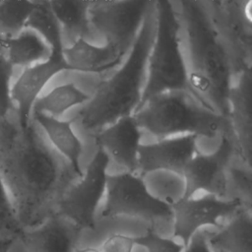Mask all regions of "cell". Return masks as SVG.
Here are the masks:
<instances>
[{"label":"cell","instance_id":"6da1fadb","mask_svg":"<svg viewBox=\"0 0 252 252\" xmlns=\"http://www.w3.org/2000/svg\"><path fill=\"white\" fill-rule=\"evenodd\" d=\"M0 174L23 229L52 216L76 176L32 120L23 128L7 118L0 128Z\"/></svg>","mask_w":252,"mask_h":252},{"label":"cell","instance_id":"7a4b0ae2","mask_svg":"<svg viewBox=\"0 0 252 252\" xmlns=\"http://www.w3.org/2000/svg\"><path fill=\"white\" fill-rule=\"evenodd\" d=\"M177 14L186 39L189 83L197 100L227 119L233 69L206 4L203 1H180Z\"/></svg>","mask_w":252,"mask_h":252},{"label":"cell","instance_id":"3957f363","mask_svg":"<svg viewBox=\"0 0 252 252\" xmlns=\"http://www.w3.org/2000/svg\"><path fill=\"white\" fill-rule=\"evenodd\" d=\"M156 32L155 1L150 7L123 66L100 83L76 119L88 131L100 130L137 110L146 81L149 54Z\"/></svg>","mask_w":252,"mask_h":252},{"label":"cell","instance_id":"277c9868","mask_svg":"<svg viewBox=\"0 0 252 252\" xmlns=\"http://www.w3.org/2000/svg\"><path fill=\"white\" fill-rule=\"evenodd\" d=\"M140 129L158 140L173 135L214 138L230 131L228 120L212 111L187 92L172 91L150 98L133 114Z\"/></svg>","mask_w":252,"mask_h":252},{"label":"cell","instance_id":"5b68a950","mask_svg":"<svg viewBox=\"0 0 252 252\" xmlns=\"http://www.w3.org/2000/svg\"><path fill=\"white\" fill-rule=\"evenodd\" d=\"M155 7L156 32L148 58V75L137 110L155 95L172 91L187 92L197 100L189 83L177 10L167 0L155 1Z\"/></svg>","mask_w":252,"mask_h":252},{"label":"cell","instance_id":"8992f818","mask_svg":"<svg viewBox=\"0 0 252 252\" xmlns=\"http://www.w3.org/2000/svg\"><path fill=\"white\" fill-rule=\"evenodd\" d=\"M108 162L107 155L98 149L80 180L64 191L56 205L54 214L78 231L95 226V211L105 192Z\"/></svg>","mask_w":252,"mask_h":252},{"label":"cell","instance_id":"52a82bcc","mask_svg":"<svg viewBox=\"0 0 252 252\" xmlns=\"http://www.w3.org/2000/svg\"><path fill=\"white\" fill-rule=\"evenodd\" d=\"M105 191L106 200L100 214L102 218L128 216L153 220L171 217L170 203L152 195L143 177L137 173L126 171L107 175Z\"/></svg>","mask_w":252,"mask_h":252},{"label":"cell","instance_id":"ba28073f","mask_svg":"<svg viewBox=\"0 0 252 252\" xmlns=\"http://www.w3.org/2000/svg\"><path fill=\"white\" fill-rule=\"evenodd\" d=\"M154 1H91L90 24L106 43L128 54Z\"/></svg>","mask_w":252,"mask_h":252},{"label":"cell","instance_id":"9c48e42d","mask_svg":"<svg viewBox=\"0 0 252 252\" xmlns=\"http://www.w3.org/2000/svg\"><path fill=\"white\" fill-rule=\"evenodd\" d=\"M209 15L238 74L251 70V1L205 2Z\"/></svg>","mask_w":252,"mask_h":252},{"label":"cell","instance_id":"30bf717a","mask_svg":"<svg viewBox=\"0 0 252 252\" xmlns=\"http://www.w3.org/2000/svg\"><path fill=\"white\" fill-rule=\"evenodd\" d=\"M51 47L50 56L40 63L24 68L12 84V102L18 116V124L25 128L32 122V110L35 100L47 83L58 73L69 70L63 56L61 31L45 37Z\"/></svg>","mask_w":252,"mask_h":252},{"label":"cell","instance_id":"8fae6325","mask_svg":"<svg viewBox=\"0 0 252 252\" xmlns=\"http://www.w3.org/2000/svg\"><path fill=\"white\" fill-rule=\"evenodd\" d=\"M173 219V237L182 241L185 247L191 237L204 225H219V220L234 216L242 209H251L240 198L229 201L221 200L214 195L202 198H181L170 203Z\"/></svg>","mask_w":252,"mask_h":252},{"label":"cell","instance_id":"7c38bea8","mask_svg":"<svg viewBox=\"0 0 252 252\" xmlns=\"http://www.w3.org/2000/svg\"><path fill=\"white\" fill-rule=\"evenodd\" d=\"M229 133L230 131L222 133L220 144L213 154L197 153L189 160L182 173L185 181L182 198H192L200 190L218 198L226 195V169L235 149L234 141Z\"/></svg>","mask_w":252,"mask_h":252},{"label":"cell","instance_id":"4fadbf2b","mask_svg":"<svg viewBox=\"0 0 252 252\" xmlns=\"http://www.w3.org/2000/svg\"><path fill=\"white\" fill-rule=\"evenodd\" d=\"M195 135L158 140L142 145L138 152V171L143 176L157 170H167L182 176L189 160L198 153Z\"/></svg>","mask_w":252,"mask_h":252},{"label":"cell","instance_id":"5bb4252c","mask_svg":"<svg viewBox=\"0 0 252 252\" xmlns=\"http://www.w3.org/2000/svg\"><path fill=\"white\" fill-rule=\"evenodd\" d=\"M141 129L133 114L124 116L100 129L94 137L98 149L128 172L138 171V152L141 146Z\"/></svg>","mask_w":252,"mask_h":252},{"label":"cell","instance_id":"9a60e30c","mask_svg":"<svg viewBox=\"0 0 252 252\" xmlns=\"http://www.w3.org/2000/svg\"><path fill=\"white\" fill-rule=\"evenodd\" d=\"M251 70L239 74L228 94V124L234 146L248 169L251 165Z\"/></svg>","mask_w":252,"mask_h":252},{"label":"cell","instance_id":"2e32d148","mask_svg":"<svg viewBox=\"0 0 252 252\" xmlns=\"http://www.w3.org/2000/svg\"><path fill=\"white\" fill-rule=\"evenodd\" d=\"M78 230L53 214L40 224L23 229L18 239L26 252H74Z\"/></svg>","mask_w":252,"mask_h":252},{"label":"cell","instance_id":"e0dca14e","mask_svg":"<svg viewBox=\"0 0 252 252\" xmlns=\"http://www.w3.org/2000/svg\"><path fill=\"white\" fill-rule=\"evenodd\" d=\"M63 56L70 71L101 73L119 65L126 54L111 45L95 46L79 38L70 46L64 47Z\"/></svg>","mask_w":252,"mask_h":252},{"label":"cell","instance_id":"ac0fdd59","mask_svg":"<svg viewBox=\"0 0 252 252\" xmlns=\"http://www.w3.org/2000/svg\"><path fill=\"white\" fill-rule=\"evenodd\" d=\"M32 120L40 126L51 147L69 163L75 175L83 176L80 165L82 143L72 128L73 120H61L46 114L32 112Z\"/></svg>","mask_w":252,"mask_h":252},{"label":"cell","instance_id":"d6986e66","mask_svg":"<svg viewBox=\"0 0 252 252\" xmlns=\"http://www.w3.org/2000/svg\"><path fill=\"white\" fill-rule=\"evenodd\" d=\"M50 53L51 47L47 41L31 28H25L3 42V54L13 67H31L45 61Z\"/></svg>","mask_w":252,"mask_h":252},{"label":"cell","instance_id":"ffe728a7","mask_svg":"<svg viewBox=\"0 0 252 252\" xmlns=\"http://www.w3.org/2000/svg\"><path fill=\"white\" fill-rule=\"evenodd\" d=\"M211 247L222 252H252V220L250 209H242L218 232L209 235Z\"/></svg>","mask_w":252,"mask_h":252},{"label":"cell","instance_id":"44dd1931","mask_svg":"<svg viewBox=\"0 0 252 252\" xmlns=\"http://www.w3.org/2000/svg\"><path fill=\"white\" fill-rule=\"evenodd\" d=\"M91 1L53 0L47 1L48 7L58 23L60 30L73 42L79 38L92 36L89 20V6Z\"/></svg>","mask_w":252,"mask_h":252},{"label":"cell","instance_id":"7402d4cb","mask_svg":"<svg viewBox=\"0 0 252 252\" xmlns=\"http://www.w3.org/2000/svg\"><path fill=\"white\" fill-rule=\"evenodd\" d=\"M90 98L91 96L82 92L75 84H63L39 96L32 106V113L37 112L57 117L68 109L89 101Z\"/></svg>","mask_w":252,"mask_h":252},{"label":"cell","instance_id":"603a6c76","mask_svg":"<svg viewBox=\"0 0 252 252\" xmlns=\"http://www.w3.org/2000/svg\"><path fill=\"white\" fill-rule=\"evenodd\" d=\"M36 5L37 1H0V36L9 38L23 31Z\"/></svg>","mask_w":252,"mask_h":252},{"label":"cell","instance_id":"cb8c5ba5","mask_svg":"<svg viewBox=\"0 0 252 252\" xmlns=\"http://www.w3.org/2000/svg\"><path fill=\"white\" fill-rule=\"evenodd\" d=\"M23 231L0 174V238L18 240Z\"/></svg>","mask_w":252,"mask_h":252},{"label":"cell","instance_id":"d4e9b609","mask_svg":"<svg viewBox=\"0 0 252 252\" xmlns=\"http://www.w3.org/2000/svg\"><path fill=\"white\" fill-rule=\"evenodd\" d=\"M14 67L8 62L5 55L0 53V117L7 118L13 107L11 91L13 84Z\"/></svg>","mask_w":252,"mask_h":252},{"label":"cell","instance_id":"484cf974","mask_svg":"<svg viewBox=\"0 0 252 252\" xmlns=\"http://www.w3.org/2000/svg\"><path fill=\"white\" fill-rule=\"evenodd\" d=\"M135 244L146 248L147 252H182L184 246L172 238H164L149 229L143 236L134 237Z\"/></svg>","mask_w":252,"mask_h":252},{"label":"cell","instance_id":"4316f807","mask_svg":"<svg viewBox=\"0 0 252 252\" xmlns=\"http://www.w3.org/2000/svg\"><path fill=\"white\" fill-rule=\"evenodd\" d=\"M135 245L134 237L113 233L103 241L99 249L102 252H132Z\"/></svg>","mask_w":252,"mask_h":252},{"label":"cell","instance_id":"83f0119b","mask_svg":"<svg viewBox=\"0 0 252 252\" xmlns=\"http://www.w3.org/2000/svg\"><path fill=\"white\" fill-rule=\"evenodd\" d=\"M229 173L235 188L244 196V202L251 207V175L250 170L244 171L239 168H230Z\"/></svg>","mask_w":252,"mask_h":252},{"label":"cell","instance_id":"f1b7e54d","mask_svg":"<svg viewBox=\"0 0 252 252\" xmlns=\"http://www.w3.org/2000/svg\"><path fill=\"white\" fill-rule=\"evenodd\" d=\"M208 234L205 232H196L184 247L182 252H214L208 241Z\"/></svg>","mask_w":252,"mask_h":252},{"label":"cell","instance_id":"f546056e","mask_svg":"<svg viewBox=\"0 0 252 252\" xmlns=\"http://www.w3.org/2000/svg\"><path fill=\"white\" fill-rule=\"evenodd\" d=\"M15 241L14 238H0V252H9Z\"/></svg>","mask_w":252,"mask_h":252},{"label":"cell","instance_id":"4dcf8cb0","mask_svg":"<svg viewBox=\"0 0 252 252\" xmlns=\"http://www.w3.org/2000/svg\"><path fill=\"white\" fill-rule=\"evenodd\" d=\"M75 252H102V251L99 248H95V247H86V248L76 250Z\"/></svg>","mask_w":252,"mask_h":252},{"label":"cell","instance_id":"1f68e13d","mask_svg":"<svg viewBox=\"0 0 252 252\" xmlns=\"http://www.w3.org/2000/svg\"><path fill=\"white\" fill-rule=\"evenodd\" d=\"M3 42H4V38L0 36V53H3Z\"/></svg>","mask_w":252,"mask_h":252},{"label":"cell","instance_id":"d6a6232c","mask_svg":"<svg viewBox=\"0 0 252 252\" xmlns=\"http://www.w3.org/2000/svg\"><path fill=\"white\" fill-rule=\"evenodd\" d=\"M6 118H2V117H0V128H1V126H2V124H3V122H4V120H5Z\"/></svg>","mask_w":252,"mask_h":252},{"label":"cell","instance_id":"836d02e7","mask_svg":"<svg viewBox=\"0 0 252 252\" xmlns=\"http://www.w3.org/2000/svg\"><path fill=\"white\" fill-rule=\"evenodd\" d=\"M215 252H222V251H217V250H216V251H215Z\"/></svg>","mask_w":252,"mask_h":252}]
</instances>
